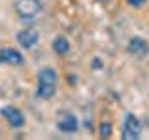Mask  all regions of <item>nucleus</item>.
<instances>
[{
  "label": "nucleus",
  "instance_id": "nucleus-4",
  "mask_svg": "<svg viewBox=\"0 0 149 140\" xmlns=\"http://www.w3.org/2000/svg\"><path fill=\"white\" fill-rule=\"evenodd\" d=\"M2 116L9 123V127H13V129H21L22 125H24V114L19 108H15V106H4Z\"/></svg>",
  "mask_w": 149,
  "mask_h": 140
},
{
  "label": "nucleus",
  "instance_id": "nucleus-10",
  "mask_svg": "<svg viewBox=\"0 0 149 140\" xmlns=\"http://www.w3.org/2000/svg\"><path fill=\"white\" fill-rule=\"evenodd\" d=\"M69 49H71V45H69V39L63 36H58L56 39L52 41V50L56 54H67Z\"/></svg>",
  "mask_w": 149,
  "mask_h": 140
},
{
  "label": "nucleus",
  "instance_id": "nucleus-13",
  "mask_svg": "<svg viewBox=\"0 0 149 140\" xmlns=\"http://www.w3.org/2000/svg\"><path fill=\"white\" fill-rule=\"evenodd\" d=\"M99 2H108V0H99Z\"/></svg>",
  "mask_w": 149,
  "mask_h": 140
},
{
  "label": "nucleus",
  "instance_id": "nucleus-8",
  "mask_svg": "<svg viewBox=\"0 0 149 140\" xmlns=\"http://www.w3.org/2000/svg\"><path fill=\"white\" fill-rule=\"evenodd\" d=\"M37 97L39 99H50V97L56 93V84H50V82H37Z\"/></svg>",
  "mask_w": 149,
  "mask_h": 140
},
{
  "label": "nucleus",
  "instance_id": "nucleus-1",
  "mask_svg": "<svg viewBox=\"0 0 149 140\" xmlns=\"http://www.w3.org/2000/svg\"><path fill=\"white\" fill-rule=\"evenodd\" d=\"M15 11L17 15L24 21L37 17L41 13V2L39 0H17L15 2Z\"/></svg>",
  "mask_w": 149,
  "mask_h": 140
},
{
  "label": "nucleus",
  "instance_id": "nucleus-2",
  "mask_svg": "<svg viewBox=\"0 0 149 140\" xmlns=\"http://www.w3.org/2000/svg\"><path fill=\"white\" fill-rule=\"evenodd\" d=\"M140 131H142V123L134 114H127L123 121V131H121V136L125 140H134L140 136Z\"/></svg>",
  "mask_w": 149,
  "mask_h": 140
},
{
  "label": "nucleus",
  "instance_id": "nucleus-11",
  "mask_svg": "<svg viewBox=\"0 0 149 140\" xmlns=\"http://www.w3.org/2000/svg\"><path fill=\"white\" fill-rule=\"evenodd\" d=\"M99 136L101 138H110L112 136V125L108 121H102L101 127H99Z\"/></svg>",
  "mask_w": 149,
  "mask_h": 140
},
{
  "label": "nucleus",
  "instance_id": "nucleus-12",
  "mask_svg": "<svg viewBox=\"0 0 149 140\" xmlns=\"http://www.w3.org/2000/svg\"><path fill=\"white\" fill-rule=\"evenodd\" d=\"M127 2L130 4V6H134V8H140V6L146 4V0H127Z\"/></svg>",
  "mask_w": 149,
  "mask_h": 140
},
{
  "label": "nucleus",
  "instance_id": "nucleus-7",
  "mask_svg": "<svg viewBox=\"0 0 149 140\" xmlns=\"http://www.w3.org/2000/svg\"><path fill=\"white\" fill-rule=\"evenodd\" d=\"M127 50L134 56H146V54H149V43L143 37H138V36L130 37L127 43Z\"/></svg>",
  "mask_w": 149,
  "mask_h": 140
},
{
  "label": "nucleus",
  "instance_id": "nucleus-6",
  "mask_svg": "<svg viewBox=\"0 0 149 140\" xmlns=\"http://www.w3.org/2000/svg\"><path fill=\"white\" fill-rule=\"evenodd\" d=\"M58 129L62 133H77L78 131V120L74 118L71 112H62L58 118Z\"/></svg>",
  "mask_w": 149,
  "mask_h": 140
},
{
  "label": "nucleus",
  "instance_id": "nucleus-5",
  "mask_svg": "<svg viewBox=\"0 0 149 140\" xmlns=\"http://www.w3.org/2000/svg\"><path fill=\"white\" fill-rule=\"evenodd\" d=\"M24 62L21 50L13 49V47H4L0 49V64H8V65H21Z\"/></svg>",
  "mask_w": 149,
  "mask_h": 140
},
{
  "label": "nucleus",
  "instance_id": "nucleus-3",
  "mask_svg": "<svg viewBox=\"0 0 149 140\" xmlns=\"http://www.w3.org/2000/svg\"><path fill=\"white\" fill-rule=\"evenodd\" d=\"M37 41H39V32L36 30V28H24V30H21L17 34V43L22 47V49H34L37 45Z\"/></svg>",
  "mask_w": 149,
  "mask_h": 140
},
{
  "label": "nucleus",
  "instance_id": "nucleus-9",
  "mask_svg": "<svg viewBox=\"0 0 149 140\" xmlns=\"http://www.w3.org/2000/svg\"><path fill=\"white\" fill-rule=\"evenodd\" d=\"M37 82H50V84H56V82H58V73H56L52 67H43L39 73H37Z\"/></svg>",
  "mask_w": 149,
  "mask_h": 140
}]
</instances>
